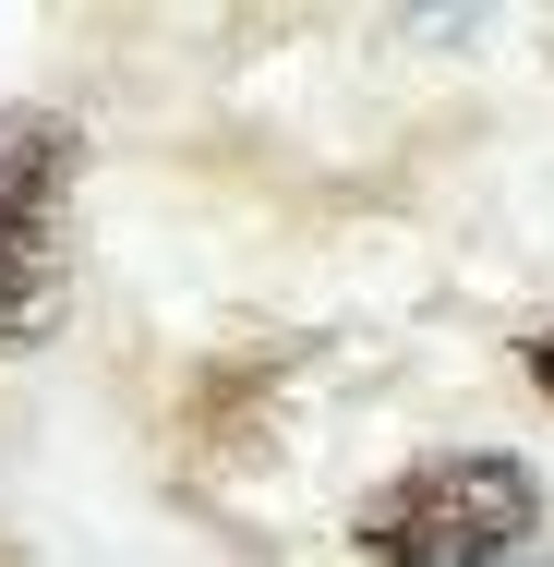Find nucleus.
Returning <instances> with one entry per match:
<instances>
[{"label":"nucleus","mask_w":554,"mask_h":567,"mask_svg":"<svg viewBox=\"0 0 554 567\" xmlns=\"http://www.w3.org/2000/svg\"><path fill=\"white\" fill-rule=\"evenodd\" d=\"M349 532H362L374 567H506L543 532V495H531L519 458L470 447V458H422V471H398L386 495H362Z\"/></svg>","instance_id":"obj_1"},{"label":"nucleus","mask_w":554,"mask_h":567,"mask_svg":"<svg viewBox=\"0 0 554 567\" xmlns=\"http://www.w3.org/2000/svg\"><path fill=\"white\" fill-rule=\"evenodd\" d=\"M73 278V121L0 110V350H36Z\"/></svg>","instance_id":"obj_2"},{"label":"nucleus","mask_w":554,"mask_h":567,"mask_svg":"<svg viewBox=\"0 0 554 567\" xmlns=\"http://www.w3.org/2000/svg\"><path fill=\"white\" fill-rule=\"evenodd\" d=\"M531 386H543V399H554V339H531Z\"/></svg>","instance_id":"obj_3"}]
</instances>
